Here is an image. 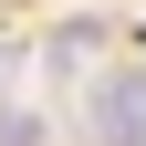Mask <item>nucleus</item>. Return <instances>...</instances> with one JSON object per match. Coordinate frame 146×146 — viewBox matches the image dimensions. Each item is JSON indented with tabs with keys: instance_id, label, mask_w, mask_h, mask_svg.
Here are the masks:
<instances>
[{
	"instance_id": "obj_2",
	"label": "nucleus",
	"mask_w": 146,
	"mask_h": 146,
	"mask_svg": "<svg viewBox=\"0 0 146 146\" xmlns=\"http://www.w3.org/2000/svg\"><path fill=\"white\" fill-rule=\"evenodd\" d=\"M42 63L63 73V84H84V73L104 63V21H63V31H52V42H42Z\"/></svg>"
},
{
	"instance_id": "obj_1",
	"label": "nucleus",
	"mask_w": 146,
	"mask_h": 146,
	"mask_svg": "<svg viewBox=\"0 0 146 146\" xmlns=\"http://www.w3.org/2000/svg\"><path fill=\"white\" fill-rule=\"evenodd\" d=\"M84 125H94V146H146V73L115 63L84 84Z\"/></svg>"
},
{
	"instance_id": "obj_3",
	"label": "nucleus",
	"mask_w": 146,
	"mask_h": 146,
	"mask_svg": "<svg viewBox=\"0 0 146 146\" xmlns=\"http://www.w3.org/2000/svg\"><path fill=\"white\" fill-rule=\"evenodd\" d=\"M0 146H42V115H31V104H11V94H0Z\"/></svg>"
}]
</instances>
